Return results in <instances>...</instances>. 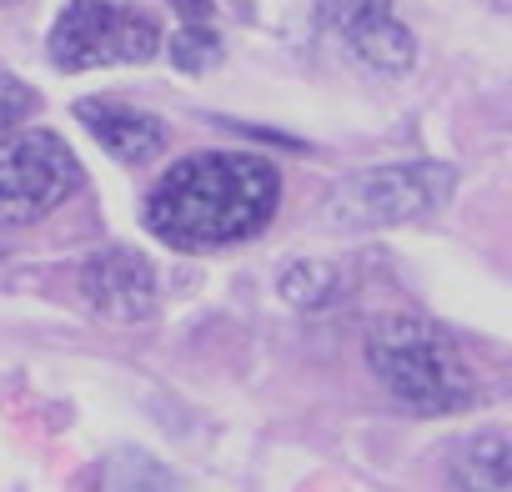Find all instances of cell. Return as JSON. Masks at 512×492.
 Instances as JSON below:
<instances>
[{
    "instance_id": "6da1fadb",
    "label": "cell",
    "mask_w": 512,
    "mask_h": 492,
    "mask_svg": "<svg viewBox=\"0 0 512 492\" xmlns=\"http://www.w3.org/2000/svg\"><path fill=\"white\" fill-rule=\"evenodd\" d=\"M277 201L282 176L272 161L246 151H201L156 181L146 201V231L181 252H206L256 236L277 216Z\"/></svg>"
},
{
    "instance_id": "7a4b0ae2",
    "label": "cell",
    "mask_w": 512,
    "mask_h": 492,
    "mask_svg": "<svg viewBox=\"0 0 512 492\" xmlns=\"http://www.w3.org/2000/svg\"><path fill=\"white\" fill-rule=\"evenodd\" d=\"M367 362H372L377 382L412 412L447 417V412H462L477 402V382H472L467 362L457 357V347L417 317L377 322L367 337Z\"/></svg>"
},
{
    "instance_id": "3957f363",
    "label": "cell",
    "mask_w": 512,
    "mask_h": 492,
    "mask_svg": "<svg viewBox=\"0 0 512 492\" xmlns=\"http://www.w3.org/2000/svg\"><path fill=\"white\" fill-rule=\"evenodd\" d=\"M452 196V166L412 161V166H367L342 176L322 201V226L332 231H382L407 226L442 211Z\"/></svg>"
},
{
    "instance_id": "277c9868",
    "label": "cell",
    "mask_w": 512,
    "mask_h": 492,
    "mask_svg": "<svg viewBox=\"0 0 512 492\" xmlns=\"http://www.w3.org/2000/svg\"><path fill=\"white\" fill-rule=\"evenodd\" d=\"M156 51H161V21L141 6H116V0H71L51 31L56 71L141 66Z\"/></svg>"
},
{
    "instance_id": "5b68a950",
    "label": "cell",
    "mask_w": 512,
    "mask_h": 492,
    "mask_svg": "<svg viewBox=\"0 0 512 492\" xmlns=\"http://www.w3.org/2000/svg\"><path fill=\"white\" fill-rule=\"evenodd\" d=\"M81 186V161L56 131H16L0 141V226H26Z\"/></svg>"
},
{
    "instance_id": "8992f818",
    "label": "cell",
    "mask_w": 512,
    "mask_h": 492,
    "mask_svg": "<svg viewBox=\"0 0 512 492\" xmlns=\"http://www.w3.org/2000/svg\"><path fill=\"white\" fill-rule=\"evenodd\" d=\"M322 26L377 76H402L417 56L412 31L392 11V0H317Z\"/></svg>"
},
{
    "instance_id": "52a82bcc",
    "label": "cell",
    "mask_w": 512,
    "mask_h": 492,
    "mask_svg": "<svg viewBox=\"0 0 512 492\" xmlns=\"http://www.w3.org/2000/svg\"><path fill=\"white\" fill-rule=\"evenodd\" d=\"M81 292L106 322H141L156 307V272L131 246H106L86 262Z\"/></svg>"
},
{
    "instance_id": "ba28073f",
    "label": "cell",
    "mask_w": 512,
    "mask_h": 492,
    "mask_svg": "<svg viewBox=\"0 0 512 492\" xmlns=\"http://www.w3.org/2000/svg\"><path fill=\"white\" fill-rule=\"evenodd\" d=\"M76 121L96 136L101 151H111L126 166H146L166 146V126L156 116L126 106V101H81L76 106Z\"/></svg>"
},
{
    "instance_id": "9c48e42d",
    "label": "cell",
    "mask_w": 512,
    "mask_h": 492,
    "mask_svg": "<svg viewBox=\"0 0 512 492\" xmlns=\"http://www.w3.org/2000/svg\"><path fill=\"white\" fill-rule=\"evenodd\" d=\"M507 437L502 432H482V437H472L462 452H457V467H452V477L462 482V487H487V492H507V482H512V462H507Z\"/></svg>"
},
{
    "instance_id": "30bf717a",
    "label": "cell",
    "mask_w": 512,
    "mask_h": 492,
    "mask_svg": "<svg viewBox=\"0 0 512 492\" xmlns=\"http://www.w3.org/2000/svg\"><path fill=\"white\" fill-rule=\"evenodd\" d=\"M277 292H282L292 307H302V312H322V307H332V302H337L342 277H337V267H332V262H292V267L282 272Z\"/></svg>"
},
{
    "instance_id": "8fae6325",
    "label": "cell",
    "mask_w": 512,
    "mask_h": 492,
    "mask_svg": "<svg viewBox=\"0 0 512 492\" xmlns=\"http://www.w3.org/2000/svg\"><path fill=\"white\" fill-rule=\"evenodd\" d=\"M221 56V36L211 31V21H186L181 31H176V41H171V66L176 71H206L211 61Z\"/></svg>"
},
{
    "instance_id": "7c38bea8",
    "label": "cell",
    "mask_w": 512,
    "mask_h": 492,
    "mask_svg": "<svg viewBox=\"0 0 512 492\" xmlns=\"http://www.w3.org/2000/svg\"><path fill=\"white\" fill-rule=\"evenodd\" d=\"M36 106H41V96H36L26 81L0 76V136L16 131V126H26V121L36 116Z\"/></svg>"
},
{
    "instance_id": "4fadbf2b",
    "label": "cell",
    "mask_w": 512,
    "mask_h": 492,
    "mask_svg": "<svg viewBox=\"0 0 512 492\" xmlns=\"http://www.w3.org/2000/svg\"><path fill=\"white\" fill-rule=\"evenodd\" d=\"M186 21H211V0H171Z\"/></svg>"
},
{
    "instance_id": "5bb4252c",
    "label": "cell",
    "mask_w": 512,
    "mask_h": 492,
    "mask_svg": "<svg viewBox=\"0 0 512 492\" xmlns=\"http://www.w3.org/2000/svg\"><path fill=\"white\" fill-rule=\"evenodd\" d=\"M0 6H16V0H0Z\"/></svg>"
}]
</instances>
